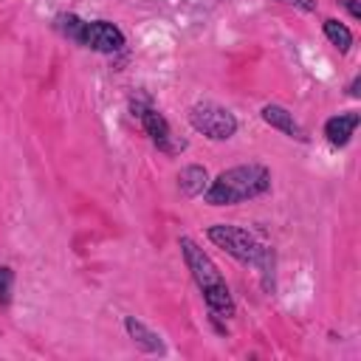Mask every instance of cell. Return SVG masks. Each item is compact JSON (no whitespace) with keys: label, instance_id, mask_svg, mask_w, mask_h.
Masks as SVG:
<instances>
[{"label":"cell","instance_id":"obj_4","mask_svg":"<svg viewBox=\"0 0 361 361\" xmlns=\"http://www.w3.org/2000/svg\"><path fill=\"white\" fill-rule=\"evenodd\" d=\"M189 124L197 133H203L206 138H212V141H226V138H231L237 133L234 113L226 110V107H220V104H214V102H197V104H192Z\"/></svg>","mask_w":361,"mask_h":361},{"label":"cell","instance_id":"obj_6","mask_svg":"<svg viewBox=\"0 0 361 361\" xmlns=\"http://www.w3.org/2000/svg\"><path fill=\"white\" fill-rule=\"evenodd\" d=\"M85 48L90 51H99V54H116L124 48V34L107 23V20H96V23H85V31H82V42Z\"/></svg>","mask_w":361,"mask_h":361},{"label":"cell","instance_id":"obj_2","mask_svg":"<svg viewBox=\"0 0 361 361\" xmlns=\"http://www.w3.org/2000/svg\"><path fill=\"white\" fill-rule=\"evenodd\" d=\"M180 251L186 259V268L192 271V279L197 282V288L203 290V299L212 310V316L220 319H231L234 316V299L228 293V285L223 279V274L217 271V265L212 262V257L189 237H180Z\"/></svg>","mask_w":361,"mask_h":361},{"label":"cell","instance_id":"obj_3","mask_svg":"<svg viewBox=\"0 0 361 361\" xmlns=\"http://www.w3.org/2000/svg\"><path fill=\"white\" fill-rule=\"evenodd\" d=\"M209 240L223 248L226 254H231L234 259L240 262H248V265H259L262 274H268L271 268V251L265 245H259L245 228H237V226H228V223H217V226H209Z\"/></svg>","mask_w":361,"mask_h":361},{"label":"cell","instance_id":"obj_16","mask_svg":"<svg viewBox=\"0 0 361 361\" xmlns=\"http://www.w3.org/2000/svg\"><path fill=\"white\" fill-rule=\"evenodd\" d=\"M341 3H344V8H347V11H350L355 20L361 17V8H358V3H355V0H341Z\"/></svg>","mask_w":361,"mask_h":361},{"label":"cell","instance_id":"obj_8","mask_svg":"<svg viewBox=\"0 0 361 361\" xmlns=\"http://www.w3.org/2000/svg\"><path fill=\"white\" fill-rule=\"evenodd\" d=\"M358 121H361L358 113H338V116L327 118V124H324V135H327V141H330L333 147H344V144L350 141V135L355 133Z\"/></svg>","mask_w":361,"mask_h":361},{"label":"cell","instance_id":"obj_10","mask_svg":"<svg viewBox=\"0 0 361 361\" xmlns=\"http://www.w3.org/2000/svg\"><path fill=\"white\" fill-rule=\"evenodd\" d=\"M206 180H209V178H206V169L197 166V164L183 166L180 175H178V186H180V192H183L186 197H197V195H203L206 186H209Z\"/></svg>","mask_w":361,"mask_h":361},{"label":"cell","instance_id":"obj_9","mask_svg":"<svg viewBox=\"0 0 361 361\" xmlns=\"http://www.w3.org/2000/svg\"><path fill=\"white\" fill-rule=\"evenodd\" d=\"M124 327H127L130 338H133L144 353H164V341H161V336L152 333V330H149L144 322H138L135 316H127V319H124Z\"/></svg>","mask_w":361,"mask_h":361},{"label":"cell","instance_id":"obj_15","mask_svg":"<svg viewBox=\"0 0 361 361\" xmlns=\"http://www.w3.org/2000/svg\"><path fill=\"white\" fill-rule=\"evenodd\" d=\"M358 87H361V76H355V79L350 82V87H347V93H350L353 99H358V96H361V90H358Z\"/></svg>","mask_w":361,"mask_h":361},{"label":"cell","instance_id":"obj_1","mask_svg":"<svg viewBox=\"0 0 361 361\" xmlns=\"http://www.w3.org/2000/svg\"><path fill=\"white\" fill-rule=\"evenodd\" d=\"M271 189V172L262 164H240L220 172L203 192L206 203L212 206H234L251 197H259Z\"/></svg>","mask_w":361,"mask_h":361},{"label":"cell","instance_id":"obj_13","mask_svg":"<svg viewBox=\"0 0 361 361\" xmlns=\"http://www.w3.org/2000/svg\"><path fill=\"white\" fill-rule=\"evenodd\" d=\"M11 285H14V271L8 265H0V307L11 302Z\"/></svg>","mask_w":361,"mask_h":361},{"label":"cell","instance_id":"obj_5","mask_svg":"<svg viewBox=\"0 0 361 361\" xmlns=\"http://www.w3.org/2000/svg\"><path fill=\"white\" fill-rule=\"evenodd\" d=\"M133 116H138V118H141V124H144L147 135L152 138V144H155L158 149H164L166 155H175V152H180V149L186 147V141H183V138L178 141V138L172 135L169 121H166L155 107H147V104H135V102H133Z\"/></svg>","mask_w":361,"mask_h":361},{"label":"cell","instance_id":"obj_7","mask_svg":"<svg viewBox=\"0 0 361 361\" xmlns=\"http://www.w3.org/2000/svg\"><path fill=\"white\" fill-rule=\"evenodd\" d=\"M262 121L271 124V127H276V130H282L285 135H290V138H296V141H305V138H307L305 130L296 124L293 113H288V110L279 107V104H265V107H262Z\"/></svg>","mask_w":361,"mask_h":361},{"label":"cell","instance_id":"obj_12","mask_svg":"<svg viewBox=\"0 0 361 361\" xmlns=\"http://www.w3.org/2000/svg\"><path fill=\"white\" fill-rule=\"evenodd\" d=\"M54 28H56L62 37H68V39H73V42H82L85 20H82V17H76V14H56Z\"/></svg>","mask_w":361,"mask_h":361},{"label":"cell","instance_id":"obj_11","mask_svg":"<svg viewBox=\"0 0 361 361\" xmlns=\"http://www.w3.org/2000/svg\"><path fill=\"white\" fill-rule=\"evenodd\" d=\"M324 37L338 48V51H350V45H353V31L344 25V23H338V20H324Z\"/></svg>","mask_w":361,"mask_h":361},{"label":"cell","instance_id":"obj_14","mask_svg":"<svg viewBox=\"0 0 361 361\" xmlns=\"http://www.w3.org/2000/svg\"><path fill=\"white\" fill-rule=\"evenodd\" d=\"M279 3L296 6V8H302V11H316V0H279Z\"/></svg>","mask_w":361,"mask_h":361}]
</instances>
